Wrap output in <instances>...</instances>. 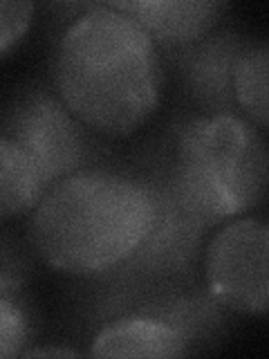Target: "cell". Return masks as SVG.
<instances>
[{"label":"cell","instance_id":"cell-1","mask_svg":"<svg viewBox=\"0 0 269 359\" xmlns=\"http://www.w3.org/2000/svg\"><path fill=\"white\" fill-rule=\"evenodd\" d=\"M54 76L65 108L112 137L137 130L160 101L155 39L110 3L95 5L65 29Z\"/></svg>","mask_w":269,"mask_h":359},{"label":"cell","instance_id":"cell-2","mask_svg":"<svg viewBox=\"0 0 269 359\" xmlns=\"http://www.w3.org/2000/svg\"><path fill=\"white\" fill-rule=\"evenodd\" d=\"M160 209V198L134 180L78 171L41 196L29 233L50 267L76 276L101 274L144 250Z\"/></svg>","mask_w":269,"mask_h":359},{"label":"cell","instance_id":"cell-3","mask_svg":"<svg viewBox=\"0 0 269 359\" xmlns=\"http://www.w3.org/2000/svg\"><path fill=\"white\" fill-rule=\"evenodd\" d=\"M267 146L258 128L235 115L193 121L179 137L177 196L202 224L238 216L265 198Z\"/></svg>","mask_w":269,"mask_h":359},{"label":"cell","instance_id":"cell-4","mask_svg":"<svg viewBox=\"0 0 269 359\" xmlns=\"http://www.w3.org/2000/svg\"><path fill=\"white\" fill-rule=\"evenodd\" d=\"M211 294L235 312L263 314L269 303V227L240 218L216 233L207 252Z\"/></svg>","mask_w":269,"mask_h":359},{"label":"cell","instance_id":"cell-5","mask_svg":"<svg viewBox=\"0 0 269 359\" xmlns=\"http://www.w3.org/2000/svg\"><path fill=\"white\" fill-rule=\"evenodd\" d=\"M7 137L18 142L34 160L45 182V191L52 180L65 175L76 166L78 144L74 128L61 108L50 101L27 106V110L20 112L16 130Z\"/></svg>","mask_w":269,"mask_h":359},{"label":"cell","instance_id":"cell-6","mask_svg":"<svg viewBox=\"0 0 269 359\" xmlns=\"http://www.w3.org/2000/svg\"><path fill=\"white\" fill-rule=\"evenodd\" d=\"M115 9L130 14L153 39L164 43H186L207 34L220 18L224 3L205 0H134L110 3Z\"/></svg>","mask_w":269,"mask_h":359},{"label":"cell","instance_id":"cell-7","mask_svg":"<svg viewBox=\"0 0 269 359\" xmlns=\"http://www.w3.org/2000/svg\"><path fill=\"white\" fill-rule=\"evenodd\" d=\"M188 353L186 339L160 319H121L101 330L90 355L92 357H182Z\"/></svg>","mask_w":269,"mask_h":359},{"label":"cell","instance_id":"cell-8","mask_svg":"<svg viewBox=\"0 0 269 359\" xmlns=\"http://www.w3.org/2000/svg\"><path fill=\"white\" fill-rule=\"evenodd\" d=\"M45 194V182L25 149L0 135V222L32 209Z\"/></svg>","mask_w":269,"mask_h":359},{"label":"cell","instance_id":"cell-9","mask_svg":"<svg viewBox=\"0 0 269 359\" xmlns=\"http://www.w3.org/2000/svg\"><path fill=\"white\" fill-rule=\"evenodd\" d=\"M267 72L269 50L267 43H258L238 56L233 63V90L240 106L258 128L269 126V101H267Z\"/></svg>","mask_w":269,"mask_h":359},{"label":"cell","instance_id":"cell-10","mask_svg":"<svg viewBox=\"0 0 269 359\" xmlns=\"http://www.w3.org/2000/svg\"><path fill=\"white\" fill-rule=\"evenodd\" d=\"M29 325L22 310L0 297V357H18L25 351Z\"/></svg>","mask_w":269,"mask_h":359},{"label":"cell","instance_id":"cell-11","mask_svg":"<svg viewBox=\"0 0 269 359\" xmlns=\"http://www.w3.org/2000/svg\"><path fill=\"white\" fill-rule=\"evenodd\" d=\"M32 11H34L32 3L0 0V54L9 50L25 34L32 20Z\"/></svg>","mask_w":269,"mask_h":359},{"label":"cell","instance_id":"cell-12","mask_svg":"<svg viewBox=\"0 0 269 359\" xmlns=\"http://www.w3.org/2000/svg\"><path fill=\"white\" fill-rule=\"evenodd\" d=\"M22 357H76L70 348H32V351H22Z\"/></svg>","mask_w":269,"mask_h":359}]
</instances>
